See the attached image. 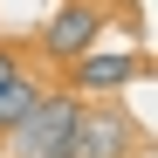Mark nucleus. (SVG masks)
Here are the masks:
<instances>
[{"instance_id":"f257e3e1","label":"nucleus","mask_w":158,"mask_h":158,"mask_svg":"<svg viewBox=\"0 0 158 158\" xmlns=\"http://www.w3.org/2000/svg\"><path fill=\"white\" fill-rule=\"evenodd\" d=\"M83 110H89V103L76 89H41V103L0 138V151H7V158H62L69 138H76V124H83Z\"/></svg>"},{"instance_id":"f03ea898","label":"nucleus","mask_w":158,"mask_h":158,"mask_svg":"<svg viewBox=\"0 0 158 158\" xmlns=\"http://www.w3.org/2000/svg\"><path fill=\"white\" fill-rule=\"evenodd\" d=\"M151 76V55L144 48H83V55L69 62V83L62 89H76V96H117V89H131V83H144Z\"/></svg>"},{"instance_id":"7ed1b4c3","label":"nucleus","mask_w":158,"mask_h":158,"mask_svg":"<svg viewBox=\"0 0 158 158\" xmlns=\"http://www.w3.org/2000/svg\"><path fill=\"white\" fill-rule=\"evenodd\" d=\"M103 0H55V14L41 21V35H35V55H48V62H76L83 48H96V35H103Z\"/></svg>"},{"instance_id":"20e7f679","label":"nucleus","mask_w":158,"mask_h":158,"mask_svg":"<svg viewBox=\"0 0 158 158\" xmlns=\"http://www.w3.org/2000/svg\"><path fill=\"white\" fill-rule=\"evenodd\" d=\"M138 151V117H124V110H83V124H76V138L62 158H131Z\"/></svg>"},{"instance_id":"39448f33","label":"nucleus","mask_w":158,"mask_h":158,"mask_svg":"<svg viewBox=\"0 0 158 158\" xmlns=\"http://www.w3.org/2000/svg\"><path fill=\"white\" fill-rule=\"evenodd\" d=\"M41 89H48V83H41V69H21L14 83L0 89V138H7V131H14L21 117H28L35 103H41Z\"/></svg>"},{"instance_id":"423d86ee","label":"nucleus","mask_w":158,"mask_h":158,"mask_svg":"<svg viewBox=\"0 0 158 158\" xmlns=\"http://www.w3.org/2000/svg\"><path fill=\"white\" fill-rule=\"evenodd\" d=\"M21 69H28V55H21V48H7V41H0V89H7V83H14Z\"/></svg>"}]
</instances>
